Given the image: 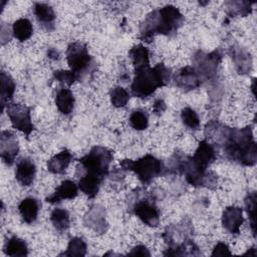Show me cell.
Segmentation results:
<instances>
[{"mask_svg": "<svg viewBox=\"0 0 257 257\" xmlns=\"http://www.w3.org/2000/svg\"><path fill=\"white\" fill-rule=\"evenodd\" d=\"M251 2L247 1H230L226 2L228 8V13L231 15H241L247 16L251 13Z\"/></svg>", "mask_w": 257, "mask_h": 257, "instance_id": "30", "label": "cell"}, {"mask_svg": "<svg viewBox=\"0 0 257 257\" xmlns=\"http://www.w3.org/2000/svg\"><path fill=\"white\" fill-rule=\"evenodd\" d=\"M244 255H252V256H255L256 255V250H255V248L254 247H252V248H250L246 253H244Z\"/></svg>", "mask_w": 257, "mask_h": 257, "instance_id": "37", "label": "cell"}, {"mask_svg": "<svg viewBox=\"0 0 257 257\" xmlns=\"http://www.w3.org/2000/svg\"><path fill=\"white\" fill-rule=\"evenodd\" d=\"M221 59L222 52L219 49H216L211 53H204L202 51H198L195 54L194 62L196 66L194 67L200 74L202 80H208L215 76Z\"/></svg>", "mask_w": 257, "mask_h": 257, "instance_id": "8", "label": "cell"}, {"mask_svg": "<svg viewBox=\"0 0 257 257\" xmlns=\"http://www.w3.org/2000/svg\"><path fill=\"white\" fill-rule=\"evenodd\" d=\"M134 214L146 225L157 227L160 223V211L155 202L149 198H141L133 205Z\"/></svg>", "mask_w": 257, "mask_h": 257, "instance_id": "9", "label": "cell"}, {"mask_svg": "<svg viewBox=\"0 0 257 257\" xmlns=\"http://www.w3.org/2000/svg\"><path fill=\"white\" fill-rule=\"evenodd\" d=\"M3 250L7 256L11 257L28 255V247L26 242L17 236H12L11 238H9L5 242Z\"/></svg>", "mask_w": 257, "mask_h": 257, "instance_id": "22", "label": "cell"}, {"mask_svg": "<svg viewBox=\"0 0 257 257\" xmlns=\"http://www.w3.org/2000/svg\"><path fill=\"white\" fill-rule=\"evenodd\" d=\"M35 174L36 166L33 160L29 158H23L17 163L15 170V178L21 186L28 187L32 185L35 178Z\"/></svg>", "mask_w": 257, "mask_h": 257, "instance_id": "14", "label": "cell"}, {"mask_svg": "<svg viewBox=\"0 0 257 257\" xmlns=\"http://www.w3.org/2000/svg\"><path fill=\"white\" fill-rule=\"evenodd\" d=\"M128 255L136 256V255H142V256H150L151 253L149 249L144 245H138L132 249V251L128 253Z\"/></svg>", "mask_w": 257, "mask_h": 257, "instance_id": "34", "label": "cell"}, {"mask_svg": "<svg viewBox=\"0 0 257 257\" xmlns=\"http://www.w3.org/2000/svg\"><path fill=\"white\" fill-rule=\"evenodd\" d=\"M47 55H48V57L51 58V59H58V58H59V53H58V51H57L56 49H54V48H50V49L48 50V52H47Z\"/></svg>", "mask_w": 257, "mask_h": 257, "instance_id": "36", "label": "cell"}, {"mask_svg": "<svg viewBox=\"0 0 257 257\" xmlns=\"http://www.w3.org/2000/svg\"><path fill=\"white\" fill-rule=\"evenodd\" d=\"M50 221L57 231L64 232L69 228L70 225L69 213L64 209L56 208L50 214Z\"/></svg>", "mask_w": 257, "mask_h": 257, "instance_id": "25", "label": "cell"}, {"mask_svg": "<svg viewBox=\"0 0 257 257\" xmlns=\"http://www.w3.org/2000/svg\"><path fill=\"white\" fill-rule=\"evenodd\" d=\"M78 195V187L77 185L70 180L63 181L55 191L46 197L45 201L50 204L60 203L62 200H72Z\"/></svg>", "mask_w": 257, "mask_h": 257, "instance_id": "15", "label": "cell"}, {"mask_svg": "<svg viewBox=\"0 0 257 257\" xmlns=\"http://www.w3.org/2000/svg\"><path fill=\"white\" fill-rule=\"evenodd\" d=\"M33 13L36 20L42 25L43 28L48 31L54 29V21L56 16L53 8L50 5L42 2H36L33 5Z\"/></svg>", "mask_w": 257, "mask_h": 257, "instance_id": "16", "label": "cell"}, {"mask_svg": "<svg viewBox=\"0 0 257 257\" xmlns=\"http://www.w3.org/2000/svg\"><path fill=\"white\" fill-rule=\"evenodd\" d=\"M225 255H231V251L228 245L223 242L217 243V245L213 249L212 256H225Z\"/></svg>", "mask_w": 257, "mask_h": 257, "instance_id": "33", "label": "cell"}, {"mask_svg": "<svg viewBox=\"0 0 257 257\" xmlns=\"http://www.w3.org/2000/svg\"><path fill=\"white\" fill-rule=\"evenodd\" d=\"M74 96L69 88H60L55 96V104L58 110L65 115L72 112L74 107Z\"/></svg>", "mask_w": 257, "mask_h": 257, "instance_id": "21", "label": "cell"}, {"mask_svg": "<svg viewBox=\"0 0 257 257\" xmlns=\"http://www.w3.org/2000/svg\"><path fill=\"white\" fill-rule=\"evenodd\" d=\"M110 102L114 107H123L130 100V93L121 86H115L109 92Z\"/></svg>", "mask_w": 257, "mask_h": 257, "instance_id": "28", "label": "cell"}, {"mask_svg": "<svg viewBox=\"0 0 257 257\" xmlns=\"http://www.w3.org/2000/svg\"><path fill=\"white\" fill-rule=\"evenodd\" d=\"M244 222L243 210L237 206L227 207L222 214V225L231 234L238 235Z\"/></svg>", "mask_w": 257, "mask_h": 257, "instance_id": "12", "label": "cell"}, {"mask_svg": "<svg viewBox=\"0 0 257 257\" xmlns=\"http://www.w3.org/2000/svg\"><path fill=\"white\" fill-rule=\"evenodd\" d=\"M128 55L135 66V72L150 67V53L143 44L135 45L128 51Z\"/></svg>", "mask_w": 257, "mask_h": 257, "instance_id": "20", "label": "cell"}, {"mask_svg": "<svg viewBox=\"0 0 257 257\" xmlns=\"http://www.w3.org/2000/svg\"><path fill=\"white\" fill-rule=\"evenodd\" d=\"M41 204L33 197L25 198L18 205V211L22 220L27 224H32L36 221Z\"/></svg>", "mask_w": 257, "mask_h": 257, "instance_id": "18", "label": "cell"}, {"mask_svg": "<svg viewBox=\"0 0 257 257\" xmlns=\"http://www.w3.org/2000/svg\"><path fill=\"white\" fill-rule=\"evenodd\" d=\"M119 164L124 170L134 172L144 185H149L155 178L163 175L165 171L163 162L149 154L136 161L122 160Z\"/></svg>", "mask_w": 257, "mask_h": 257, "instance_id": "5", "label": "cell"}, {"mask_svg": "<svg viewBox=\"0 0 257 257\" xmlns=\"http://www.w3.org/2000/svg\"><path fill=\"white\" fill-rule=\"evenodd\" d=\"M130 123L137 131H144L149 125V116L146 110L137 109L130 116Z\"/></svg>", "mask_w": 257, "mask_h": 257, "instance_id": "29", "label": "cell"}, {"mask_svg": "<svg viewBox=\"0 0 257 257\" xmlns=\"http://www.w3.org/2000/svg\"><path fill=\"white\" fill-rule=\"evenodd\" d=\"M135 78L131 85L134 96L146 98L152 95L158 88L167 85L171 79V70L164 64L148 67L135 72Z\"/></svg>", "mask_w": 257, "mask_h": 257, "instance_id": "4", "label": "cell"}, {"mask_svg": "<svg viewBox=\"0 0 257 257\" xmlns=\"http://www.w3.org/2000/svg\"><path fill=\"white\" fill-rule=\"evenodd\" d=\"M6 111L13 127L22 132L28 138L34 130L30 108L24 104L9 102L6 105Z\"/></svg>", "mask_w": 257, "mask_h": 257, "instance_id": "7", "label": "cell"}, {"mask_svg": "<svg viewBox=\"0 0 257 257\" xmlns=\"http://www.w3.org/2000/svg\"><path fill=\"white\" fill-rule=\"evenodd\" d=\"M0 78H1V105H2V111H3L5 106L9 103L10 99L13 97L16 85L13 78L3 70L1 71Z\"/></svg>", "mask_w": 257, "mask_h": 257, "instance_id": "23", "label": "cell"}, {"mask_svg": "<svg viewBox=\"0 0 257 257\" xmlns=\"http://www.w3.org/2000/svg\"><path fill=\"white\" fill-rule=\"evenodd\" d=\"M166 103H165V101L163 100V99H157L156 101H155V103H154V105H153V110H154V112L156 113V114H162L165 110H166Z\"/></svg>", "mask_w": 257, "mask_h": 257, "instance_id": "35", "label": "cell"}, {"mask_svg": "<svg viewBox=\"0 0 257 257\" xmlns=\"http://www.w3.org/2000/svg\"><path fill=\"white\" fill-rule=\"evenodd\" d=\"M65 54L70 70L80 79L91 64L87 46L81 42H71L68 44Z\"/></svg>", "mask_w": 257, "mask_h": 257, "instance_id": "6", "label": "cell"}, {"mask_svg": "<svg viewBox=\"0 0 257 257\" xmlns=\"http://www.w3.org/2000/svg\"><path fill=\"white\" fill-rule=\"evenodd\" d=\"M245 208L247 211V214L249 216V221H250V226L251 230L253 233V236L255 237L256 235V217H255V212H256V193L255 192H250L247 194L245 200Z\"/></svg>", "mask_w": 257, "mask_h": 257, "instance_id": "27", "label": "cell"}, {"mask_svg": "<svg viewBox=\"0 0 257 257\" xmlns=\"http://www.w3.org/2000/svg\"><path fill=\"white\" fill-rule=\"evenodd\" d=\"M230 55L239 74H247L250 72L252 67V58L248 51L240 46H234L230 48Z\"/></svg>", "mask_w": 257, "mask_h": 257, "instance_id": "17", "label": "cell"}, {"mask_svg": "<svg viewBox=\"0 0 257 257\" xmlns=\"http://www.w3.org/2000/svg\"><path fill=\"white\" fill-rule=\"evenodd\" d=\"M72 159V154L67 149H64L47 162V170L51 174H63L68 168Z\"/></svg>", "mask_w": 257, "mask_h": 257, "instance_id": "19", "label": "cell"}, {"mask_svg": "<svg viewBox=\"0 0 257 257\" xmlns=\"http://www.w3.org/2000/svg\"><path fill=\"white\" fill-rule=\"evenodd\" d=\"M19 152V144L15 134L3 131L0 136V155L7 166H12Z\"/></svg>", "mask_w": 257, "mask_h": 257, "instance_id": "10", "label": "cell"}, {"mask_svg": "<svg viewBox=\"0 0 257 257\" xmlns=\"http://www.w3.org/2000/svg\"><path fill=\"white\" fill-rule=\"evenodd\" d=\"M181 118L183 123L191 130H198L200 126V118L197 112L191 107H185L181 111Z\"/></svg>", "mask_w": 257, "mask_h": 257, "instance_id": "31", "label": "cell"}, {"mask_svg": "<svg viewBox=\"0 0 257 257\" xmlns=\"http://www.w3.org/2000/svg\"><path fill=\"white\" fill-rule=\"evenodd\" d=\"M205 135L222 150L227 159L246 167L256 164L257 147L250 125L236 128L211 120L205 126Z\"/></svg>", "mask_w": 257, "mask_h": 257, "instance_id": "1", "label": "cell"}, {"mask_svg": "<svg viewBox=\"0 0 257 257\" xmlns=\"http://www.w3.org/2000/svg\"><path fill=\"white\" fill-rule=\"evenodd\" d=\"M112 159L113 153L109 149L95 146L78 160L80 169H82L78 187L88 198L92 199L97 195L102 181L108 174Z\"/></svg>", "mask_w": 257, "mask_h": 257, "instance_id": "2", "label": "cell"}, {"mask_svg": "<svg viewBox=\"0 0 257 257\" xmlns=\"http://www.w3.org/2000/svg\"><path fill=\"white\" fill-rule=\"evenodd\" d=\"M85 226L92 229L98 234H103L107 230L104 209L98 205L92 206L84 215Z\"/></svg>", "mask_w": 257, "mask_h": 257, "instance_id": "13", "label": "cell"}, {"mask_svg": "<svg viewBox=\"0 0 257 257\" xmlns=\"http://www.w3.org/2000/svg\"><path fill=\"white\" fill-rule=\"evenodd\" d=\"M87 245L80 237H72L67 245V249L60 256H85Z\"/></svg>", "mask_w": 257, "mask_h": 257, "instance_id": "26", "label": "cell"}, {"mask_svg": "<svg viewBox=\"0 0 257 257\" xmlns=\"http://www.w3.org/2000/svg\"><path fill=\"white\" fill-rule=\"evenodd\" d=\"M184 22L181 11L173 6L166 5L149 13L140 28V39L151 42L155 34L173 36Z\"/></svg>", "mask_w": 257, "mask_h": 257, "instance_id": "3", "label": "cell"}, {"mask_svg": "<svg viewBox=\"0 0 257 257\" xmlns=\"http://www.w3.org/2000/svg\"><path fill=\"white\" fill-rule=\"evenodd\" d=\"M12 32L16 39L23 42L31 37L33 33V26L27 18H20L13 23Z\"/></svg>", "mask_w": 257, "mask_h": 257, "instance_id": "24", "label": "cell"}, {"mask_svg": "<svg viewBox=\"0 0 257 257\" xmlns=\"http://www.w3.org/2000/svg\"><path fill=\"white\" fill-rule=\"evenodd\" d=\"M53 78L68 86H70L75 81L80 80L79 77L71 70H55L53 72Z\"/></svg>", "mask_w": 257, "mask_h": 257, "instance_id": "32", "label": "cell"}, {"mask_svg": "<svg viewBox=\"0 0 257 257\" xmlns=\"http://www.w3.org/2000/svg\"><path fill=\"white\" fill-rule=\"evenodd\" d=\"M175 83L185 91L199 87L202 84V78L194 66H185L175 75Z\"/></svg>", "mask_w": 257, "mask_h": 257, "instance_id": "11", "label": "cell"}]
</instances>
